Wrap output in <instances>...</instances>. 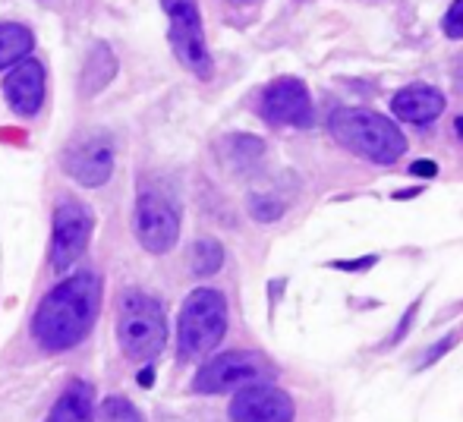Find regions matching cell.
I'll use <instances>...</instances> for the list:
<instances>
[{"label": "cell", "mask_w": 463, "mask_h": 422, "mask_svg": "<svg viewBox=\"0 0 463 422\" xmlns=\"http://www.w3.org/2000/svg\"><path fill=\"white\" fill-rule=\"evenodd\" d=\"M454 129H458V133H460V139H463V117H458V120H454Z\"/></svg>", "instance_id": "28"}, {"label": "cell", "mask_w": 463, "mask_h": 422, "mask_svg": "<svg viewBox=\"0 0 463 422\" xmlns=\"http://www.w3.org/2000/svg\"><path fill=\"white\" fill-rule=\"evenodd\" d=\"M441 32H445L448 38H454V42H463V0H454V4L448 6L445 19H441Z\"/></svg>", "instance_id": "21"}, {"label": "cell", "mask_w": 463, "mask_h": 422, "mask_svg": "<svg viewBox=\"0 0 463 422\" xmlns=\"http://www.w3.org/2000/svg\"><path fill=\"white\" fill-rule=\"evenodd\" d=\"M250 214L256 220H262V224H269V220H278L280 214H284V202L275 196H252L250 199Z\"/></svg>", "instance_id": "20"}, {"label": "cell", "mask_w": 463, "mask_h": 422, "mask_svg": "<svg viewBox=\"0 0 463 422\" xmlns=\"http://www.w3.org/2000/svg\"><path fill=\"white\" fill-rule=\"evenodd\" d=\"M375 262H378L375 256H366V258H354V262H331V268H341V271H366Z\"/></svg>", "instance_id": "24"}, {"label": "cell", "mask_w": 463, "mask_h": 422, "mask_svg": "<svg viewBox=\"0 0 463 422\" xmlns=\"http://www.w3.org/2000/svg\"><path fill=\"white\" fill-rule=\"evenodd\" d=\"M6 105L19 117H35L44 105V67L38 61H19L4 82Z\"/></svg>", "instance_id": "12"}, {"label": "cell", "mask_w": 463, "mask_h": 422, "mask_svg": "<svg viewBox=\"0 0 463 422\" xmlns=\"http://www.w3.org/2000/svg\"><path fill=\"white\" fill-rule=\"evenodd\" d=\"M328 129L337 145L372 164H394L407 155V136L401 133V127L375 110L341 108L331 114Z\"/></svg>", "instance_id": "2"}, {"label": "cell", "mask_w": 463, "mask_h": 422, "mask_svg": "<svg viewBox=\"0 0 463 422\" xmlns=\"http://www.w3.org/2000/svg\"><path fill=\"white\" fill-rule=\"evenodd\" d=\"M35 48V38L25 25L19 23H0V70L25 61Z\"/></svg>", "instance_id": "16"}, {"label": "cell", "mask_w": 463, "mask_h": 422, "mask_svg": "<svg viewBox=\"0 0 463 422\" xmlns=\"http://www.w3.org/2000/svg\"><path fill=\"white\" fill-rule=\"evenodd\" d=\"M61 164L80 186H89V190L104 186L114 173V142L108 139V133L76 136L63 148Z\"/></svg>", "instance_id": "7"}, {"label": "cell", "mask_w": 463, "mask_h": 422, "mask_svg": "<svg viewBox=\"0 0 463 422\" xmlns=\"http://www.w3.org/2000/svg\"><path fill=\"white\" fill-rule=\"evenodd\" d=\"M221 265H224V246L212 237L195 239L193 249H189V268H193V275L212 277L214 271H221Z\"/></svg>", "instance_id": "17"}, {"label": "cell", "mask_w": 463, "mask_h": 422, "mask_svg": "<svg viewBox=\"0 0 463 422\" xmlns=\"http://www.w3.org/2000/svg\"><path fill=\"white\" fill-rule=\"evenodd\" d=\"M410 173H413V177H435V173H439V167L432 164V161H416L413 167H410Z\"/></svg>", "instance_id": "25"}, {"label": "cell", "mask_w": 463, "mask_h": 422, "mask_svg": "<svg viewBox=\"0 0 463 422\" xmlns=\"http://www.w3.org/2000/svg\"><path fill=\"white\" fill-rule=\"evenodd\" d=\"M275 369L269 366V360L250 350H231L221 353L214 360H208L205 366L195 372L193 391L195 394H224V391H240V388L252 385V381H269Z\"/></svg>", "instance_id": "6"}, {"label": "cell", "mask_w": 463, "mask_h": 422, "mask_svg": "<svg viewBox=\"0 0 463 422\" xmlns=\"http://www.w3.org/2000/svg\"><path fill=\"white\" fill-rule=\"evenodd\" d=\"M152 379H155V369L152 366H146L139 372V385H152Z\"/></svg>", "instance_id": "26"}, {"label": "cell", "mask_w": 463, "mask_h": 422, "mask_svg": "<svg viewBox=\"0 0 463 422\" xmlns=\"http://www.w3.org/2000/svg\"><path fill=\"white\" fill-rule=\"evenodd\" d=\"M98 313H101V281L92 271H82V275H73L63 284H57L38 303L32 331H35V341L44 350L63 353V350L76 347L95 328Z\"/></svg>", "instance_id": "1"}, {"label": "cell", "mask_w": 463, "mask_h": 422, "mask_svg": "<svg viewBox=\"0 0 463 422\" xmlns=\"http://www.w3.org/2000/svg\"><path fill=\"white\" fill-rule=\"evenodd\" d=\"M259 114L265 123L271 127H297V129H309L316 123V110H312L309 89L299 80H278L271 82L262 92L259 101Z\"/></svg>", "instance_id": "10"}, {"label": "cell", "mask_w": 463, "mask_h": 422, "mask_svg": "<svg viewBox=\"0 0 463 422\" xmlns=\"http://www.w3.org/2000/svg\"><path fill=\"white\" fill-rule=\"evenodd\" d=\"M445 108V92L435 86H407L391 98V110H394L397 120L413 123V127H426V123L439 120Z\"/></svg>", "instance_id": "13"}, {"label": "cell", "mask_w": 463, "mask_h": 422, "mask_svg": "<svg viewBox=\"0 0 463 422\" xmlns=\"http://www.w3.org/2000/svg\"><path fill=\"white\" fill-rule=\"evenodd\" d=\"M416 313H420V300H413V303H410V309H407V313H403L401 324H397V328L391 331V337L382 343V347H394V343H401L403 337L410 334V328H413V318H416Z\"/></svg>", "instance_id": "23"}, {"label": "cell", "mask_w": 463, "mask_h": 422, "mask_svg": "<svg viewBox=\"0 0 463 422\" xmlns=\"http://www.w3.org/2000/svg\"><path fill=\"white\" fill-rule=\"evenodd\" d=\"M95 220L92 211L80 202H63L54 211V237H51V265L54 271H70L80 256L89 249V239H92Z\"/></svg>", "instance_id": "8"}, {"label": "cell", "mask_w": 463, "mask_h": 422, "mask_svg": "<svg viewBox=\"0 0 463 422\" xmlns=\"http://www.w3.org/2000/svg\"><path fill=\"white\" fill-rule=\"evenodd\" d=\"M117 73V61H114V51L108 44H95L92 54L86 57V67H82V92L95 95L114 80Z\"/></svg>", "instance_id": "15"}, {"label": "cell", "mask_w": 463, "mask_h": 422, "mask_svg": "<svg viewBox=\"0 0 463 422\" xmlns=\"http://www.w3.org/2000/svg\"><path fill=\"white\" fill-rule=\"evenodd\" d=\"M101 419L104 422H142V417L136 413V407L123 398H108L101 407Z\"/></svg>", "instance_id": "18"}, {"label": "cell", "mask_w": 463, "mask_h": 422, "mask_svg": "<svg viewBox=\"0 0 463 422\" xmlns=\"http://www.w3.org/2000/svg\"><path fill=\"white\" fill-rule=\"evenodd\" d=\"M231 4H237V6H252V4H259V0H231Z\"/></svg>", "instance_id": "27"}, {"label": "cell", "mask_w": 463, "mask_h": 422, "mask_svg": "<svg viewBox=\"0 0 463 422\" xmlns=\"http://www.w3.org/2000/svg\"><path fill=\"white\" fill-rule=\"evenodd\" d=\"M460 334H463V324L458 331H448L445 337H441V341H435L432 347L426 350V353H422V362H420V369H429V366H435V362L441 360V356H448L451 353L454 347H458L460 343Z\"/></svg>", "instance_id": "19"}, {"label": "cell", "mask_w": 463, "mask_h": 422, "mask_svg": "<svg viewBox=\"0 0 463 422\" xmlns=\"http://www.w3.org/2000/svg\"><path fill=\"white\" fill-rule=\"evenodd\" d=\"M233 148V158L237 161H256L259 155L265 152V145L259 139H252V136H237V139L231 142Z\"/></svg>", "instance_id": "22"}, {"label": "cell", "mask_w": 463, "mask_h": 422, "mask_svg": "<svg viewBox=\"0 0 463 422\" xmlns=\"http://www.w3.org/2000/svg\"><path fill=\"white\" fill-rule=\"evenodd\" d=\"M231 419L233 422H293L297 407L290 394L280 391L271 381H252L240 388L231 400Z\"/></svg>", "instance_id": "11"}, {"label": "cell", "mask_w": 463, "mask_h": 422, "mask_svg": "<svg viewBox=\"0 0 463 422\" xmlns=\"http://www.w3.org/2000/svg\"><path fill=\"white\" fill-rule=\"evenodd\" d=\"M136 237L155 256H165L180 239V211L161 192H142L136 202Z\"/></svg>", "instance_id": "9"}, {"label": "cell", "mask_w": 463, "mask_h": 422, "mask_svg": "<svg viewBox=\"0 0 463 422\" xmlns=\"http://www.w3.org/2000/svg\"><path fill=\"white\" fill-rule=\"evenodd\" d=\"M171 23V48L177 61L184 63L193 76L208 80L212 76V54L205 44V29H202V13L199 0H161Z\"/></svg>", "instance_id": "5"}, {"label": "cell", "mask_w": 463, "mask_h": 422, "mask_svg": "<svg viewBox=\"0 0 463 422\" xmlns=\"http://www.w3.org/2000/svg\"><path fill=\"white\" fill-rule=\"evenodd\" d=\"M44 422H95V394L86 381H73Z\"/></svg>", "instance_id": "14"}, {"label": "cell", "mask_w": 463, "mask_h": 422, "mask_svg": "<svg viewBox=\"0 0 463 422\" xmlns=\"http://www.w3.org/2000/svg\"><path fill=\"white\" fill-rule=\"evenodd\" d=\"M117 341L127 360L152 362L161 356L167 343V318L165 306L155 296L129 290L123 294L120 309H117Z\"/></svg>", "instance_id": "3"}, {"label": "cell", "mask_w": 463, "mask_h": 422, "mask_svg": "<svg viewBox=\"0 0 463 422\" xmlns=\"http://www.w3.org/2000/svg\"><path fill=\"white\" fill-rule=\"evenodd\" d=\"M227 334V300L221 290L199 287L186 296L177 322L180 360H202Z\"/></svg>", "instance_id": "4"}]
</instances>
